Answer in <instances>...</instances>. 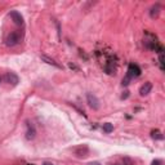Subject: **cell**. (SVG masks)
<instances>
[{
	"label": "cell",
	"mask_w": 165,
	"mask_h": 165,
	"mask_svg": "<svg viewBox=\"0 0 165 165\" xmlns=\"http://www.w3.org/2000/svg\"><path fill=\"white\" fill-rule=\"evenodd\" d=\"M19 41H21V35H19V32H17V31H13L11 34H8L7 37H5V44L8 46H14Z\"/></svg>",
	"instance_id": "cell-1"
},
{
	"label": "cell",
	"mask_w": 165,
	"mask_h": 165,
	"mask_svg": "<svg viewBox=\"0 0 165 165\" xmlns=\"http://www.w3.org/2000/svg\"><path fill=\"white\" fill-rule=\"evenodd\" d=\"M86 102H88V106H89L92 110H94V111L99 110V106H101L99 99L97 98L94 94H92V93H88V94H86Z\"/></svg>",
	"instance_id": "cell-2"
},
{
	"label": "cell",
	"mask_w": 165,
	"mask_h": 165,
	"mask_svg": "<svg viewBox=\"0 0 165 165\" xmlns=\"http://www.w3.org/2000/svg\"><path fill=\"white\" fill-rule=\"evenodd\" d=\"M75 155L77 158H86L89 155V147L86 146V144H83V146H79L74 150Z\"/></svg>",
	"instance_id": "cell-3"
},
{
	"label": "cell",
	"mask_w": 165,
	"mask_h": 165,
	"mask_svg": "<svg viewBox=\"0 0 165 165\" xmlns=\"http://www.w3.org/2000/svg\"><path fill=\"white\" fill-rule=\"evenodd\" d=\"M9 17L12 18V21H13L16 25H18V26H22V25H23V17H22V14L19 13V12L12 11L11 13H9Z\"/></svg>",
	"instance_id": "cell-4"
},
{
	"label": "cell",
	"mask_w": 165,
	"mask_h": 165,
	"mask_svg": "<svg viewBox=\"0 0 165 165\" xmlns=\"http://www.w3.org/2000/svg\"><path fill=\"white\" fill-rule=\"evenodd\" d=\"M5 81H7L9 85L16 86V85L19 83V77H18L14 72H8V74L5 75Z\"/></svg>",
	"instance_id": "cell-5"
},
{
	"label": "cell",
	"mask_w": 165,
	"mask_h": 165,
	"mask_svg": "<svg viewBox=\"0 0 165 165\" xmlns=\"http://www.w3.org/2000/svg\"><path fill=\"white\" fill-rule=\"evenodd\" d=\"M141 75V70H139V67L137 66V65H129V69H128V77H137V76H139Z\"/></svg>",
	"instance_id": "cell-6"
},
{
	"label": "cell",
	"mask_w": 165,
	"mask_h": 165,
	"mask_svg": "<svg viewBox=\"0 0 165 165\" xmlns=\"http://www.w3.org/2000/svg\"><path fill=\"white\" fill-rule=\"evenodd\" d=\"M151 90H152V84H151L150 81H147V83H144V84L141 86V89H139V94H141L142 97L148 95V94L151 93Z\"/></svg>",
	"instance_id": "cell-7"
},
{
	"label": "cell",
	"mask_w": 165,
	"mask_h": 165,
	"mask_svg": "<svg viewBox=\"0 0 165 165\" xmlns=\"http://www.w3.org/2000/svg\"><path fill=\"white\" fill-rule=\"evenodd\" d=\"M27 132H26V138L27 139H34L35 138V134H36V132H35V128H34V125L32 124H30V123H27Z\"/></svg>",
	"instance_id": "cell-8"
},
{
	"label": "cell",
	"mask_w": 165,
	"mask_h": 165,
	"mask_svg": "<svg viewBox=\"0 0 165 165\" xmlns=\"http://www.w3.org/2000/svg\"><path fill=\"white\" fill-rule=\"evenodd\" d=\"M41 60L44 61V62H46L48 65H52V66H54V67H57V69H61V66L58 65L54 60H52V58H49V57H46V56H41Z\"/></svg>",
	"instance_id": "cell-9"
},
{
	"label": "cell",
	"mask_w": 165,
	"mask_h": 165,
	"mask_svg": "<svg viewBox=\"0 0 165 165\" xmlns=\"http://www.w3.org/2000/svg\"><path fill=\"white\" fill-rule=\"evenodd\" d=\"M159 13H160V5H159V4H155V5L151 8V11H150V16H151L152 18H155V17L159 16Z\"/></svg>",
	"instance_id": "cell-10"
},
{
	"label": "cell",
	"mask_w": 165,
	"mask_h": 165,
	"mask_svg": "<svg viewBox=\"0 0 165 165\" xmlns=\"http://www.w3.org/2000/svg\"><path fill=\"white\" fill-rule=\"evenodd\" d=\"M151 135H152V138L153 139H164V135L161 134V132H159V130H155V132H152L151 133Z\"/></svg>",
	"instance_id": "cell-11"
},
{
	"label": "cell",
	"mask_w": 165,
	"mask_h": 165,
	"mask_svg": "<svg viewBox=\"0 0 165 165\" xmlns=\"http://www.w3.org/2000/svg\"><path fill=\"white\" fill-rule=\"evenodd\" d=\"M103 130H104L106 133H111V132L114 130V125H112V124H110V123L103 124Z\"/></svg>",
	"instance_id": "cell-12"
},
{
	"label": "cell",
	"mask_w": 165,
	"mask_h": 165,
	"mask_svg": "<svg viewBox=\"0 0 165 165\" xmlns=\"http://www.w3.org/2000/svg\"><path fill=\"white\" fill-rule=\"evenodd\" d=\"M163 163L160 161V160H155V161H152V165H161Z\"/></svg>",
	"instance_id": "cell-13"
},
{
	"label": "cell",
	"mask_w": 165,
	"mask_h": 165,
	"mask_svg": "<svg viewBox=\"0 0 165 165\" xmlns=\"http://www.w3.org/2000/svg\"><path fill=\"white\" fill-rule=\"evenodd\" d=\"M88 165H102L101 163H98V161H93V163H89Z\"/></svg>",
	"instance_id": "cell-14"
},
{
	"label": "cell",
	"mask_w": 165,
	"mask_h": 165,
	"mask_svg": "<svg viewBox=\"0 0 165 165\" xmlns=\"http://www.w3.org/2000/svg\"><path fill=\"white\" fill-rule=\"evenodd\" d=\"M128 93H129V92H125V94H123V97H121V98H127V97L129 95Z\"/></svg>",
	"instance_id": "cell-15"
},
{
	"label": "cell",
	"mask_w": 165,
	"mask_h": 165,
	"mask_svg": "<svg viewBox=\"0 0 165 165\" xmlns=\"http://www.w3.org/2000/svg\"><path fill=\"white\" fill-rule=\"evenodd\" d=\"M43 165H53V164H52V163H44Z\"/></svg>",
	"instance_id": "cell-16"
},
{
	"label": "cell",
	"mask_w": 165,
	"mask_h": 165,
	"mask_svg": "<svg viewBox=\"0 0 165 165\" xmlns=\"http://www.w3.org/2000/svg\"><path fill=\"white\" fill-rule=\"evenodd\" d=\"M0 81H2V76H0Z\"/></svg>",
	"instance_id": "cell-17"
}]
</instances>
